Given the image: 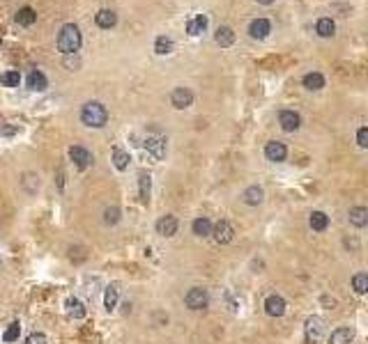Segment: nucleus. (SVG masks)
Here are the masks:
<instances>
[{"label": "nucleus", "instance_id": "obj_3", "mask_svg": "<svg viewBox=\"0 0 368 344\" xmlns=\"http://www.w3.org/2000/svg\"><path fill=\"white\" fill-rule=\"evenodd\" d=\"M209 303V294L203 287H191L184 296V305L189 310H205Z\"/></svg>", "mask_w": 368, "mask_h": 344}, {"label": "nucleus", "instance_id": "obj_22", "mask_svg": "<svg viewBox=\"0 0 368 344\" xmlns=\"http://www.w3.org/2000/svg\"><path fill=\"white\" fill-rule=\"evenodd\" d=\"M143 145H145V149L150 151L152 159L161 161V159L166 156V142H164V140H159V138H147Z\"/></svg>", "mask_w": 368, "mask_h": 344}, {"label": "nucleus", "instance_id": "obj_18", "mask_svg": "<svg viewBox=\"0 0 368 344\" xmlns=\"http://www.w3.org/2000/svg\"><path fill=\"white\" fill-rule=\"evenodd\" d=\"M347 220H350L352 227H366L368 225V209L366 206H352L350 211H347Z\"/></svg>", "mask_w": 368, "mask_h": 344}, {"label": "nucleus", "instance_id": "obj_24", "mask_svg": "<svg viewBox=\"0 0 368 344\" xmlns=\"http://www.w3.org/2000/svg\"><path fill=\"white\" fill-rule=\"evenodd\" d=\"M14 21H16L19 26H23V28H30L32 23L37 21V14H35V9L32 7H21L16 14H14Z\"/></svg>", "mask_w": 368, "mask_h": 344}, {"label": "nucleus", "instance_id": "obj_1", "mask_svg": "<svg viewBox=\"0 0 368 344\" xmlns=\"http://www.w3.org/2000/svg\"><path fill=\"white\" fill-rule=\"evenodd\" d=\"M81 122L85 126H90V129H101L109 122V110L99 101H87L81 108Z\"/></svg>", "mask_w": 368, "mask_h": 344}, {"label": "nucleus", "instance_id": "obj_28", "mask_svg": "<svg viewBox=\"0 0 368 344\" xmlns=\"http://www.w3.org/2000/svg\"><path fill=\"white\" fill-rule=\"evenodd\" d=\"M150 188H152L150 172H141L138 175V190H141V200H143L145 204L150 202Z\"/></svg>", "mask_w": 368, "mask_h": 344}, {"label": "nucleus", "instance_id": "obj_5", "mask_svg": "<svg viewBox=\"0 0 368 344\" xmlns=\"http://www.w3.org/2000/svg\"><path fill=\"white\" fill-rule=\"evenodd\" d=\"M278 124H281V129L286 133H294V131L302 129V115L297 110H292V108H286V110L278 112Z\"/></svg>", "mask_w": 368, "mask_h": 344}, {"label": "nucleus", "instance_id": "obj_15", "mask_svg": "<svg viewBox=\"0 0 368 344\" xmlns=\"http://www.w3.org/2000/svg\"><path fill=\"white\" fill-rule=\"evenodd\" d=\"M352 340H355V328L341 326V328H336V331L329 335L327 344H352Z\"/></svg>", "mask_w": 368, "mask_h": 344}, {"label": "nucleus", "instance_id": "obj_17", "mask_svg": "<svg viewBox=\"0 0 368 344\" xmlns=\"http://www.w3.org/2000/svg\"><path fill=\"white\" fill-rule=\"evenodd\" d=\"M212 227H214V223L207 218V216H198V218L191 223V232H194L196 237H200V239L209 237V234H212Z\"/></svg>", "mask_w": 368, "mask_h": 344}, {"label": "nucleus", "instance_id": "obj_29", "mask_svg": "<svg viewBox=\"0 0 368 344\" xmlns=\"http://www.w3.org/2000/svg\"><path fill=\"white\" fill-rule=\"evenodd\" d=\"M173 48H175L173 39L166 37V34H161V37H156V39H154V51L159 53V55H168V53L173 51Z\"/></svg>", "mask_w": 368, "mask_h": 344}, {"label": "nucleus", "instance_id": "obj_8", "mask_svg": "<svg viewBox=\"0 0 368 344\" xmlns=\"http://www.w3.org/2000/svg\"><path fill=\"white\" fill-rule=\"evenodd\" d=\"M212 237H214V241H217L219 245H228L230 241L235 239V230H233V225H230L228 220H219V223L212 227Z\"/></svg>", "mask_w": 368, "mask_h": 344}, {"label": "nucleus", "instance_id": "obj_10", "mask_svg": "<svg viewBox=\"0 0 368 344\" xmlns=\"http://www.w3.org/2000/svg\"><path fill=\"white\" fill-rule=\"evenodd\" d=\"M286 298L278 296V294H269L267 298H265V312L269 314V317H283L286 314Z\"/></svg>", "mask_w": 368, "mask_h": 344}, {"label": "nucleus", "instance_id": "obj_13", "mask_svg": "<svg viewBox=\"0 0 368 344\" xmlns=\"http://www.w3.org/2000/svg\"><path fill=\"white\" fill-rule=\"evenodd\" d=\"M316 34L322 39H331L336 34V21L331 16H320L316 23Z\"/></svg>", "mask_w": 368, "mask_h": 344}, {"label": "nucleus", "instance_id": "obj_19", "mask_svg": "<svg viewBox=\"0 0 368 344\" xmlns=\"http://www.w3.org/2000/svg\"><path fill=\"white\" fill-rule=\"evenodd\" d=\"M117 301H120V284L117 282H111L109 287L104 289V308L113 312L117 308Z\"/></svg>", "mask_w": 368, "mask_h": 344}, {"label": "nucleus", "instance_id": "obj_21", "mask_svg": "<svg viewBox=\"0 0 368 344\" xmlns=\"http://www.w3.org/2000/svg\"><path fill=\"white\" fill-rule=\"evenodd\" d=\"M65 310H67V314H69L72 319H83L85 317V303L81 301V298H76V296H69L65 301Z\"/></svg>", "mask_w": 368, "mask_h": 344}, {"label": "nucleus", "instance_id": "obj_9", "mask_svg": "<svg viewBox=\"0 0 368 344\" xmlns=\"http://www.w3.org/2000/svg\"><path fill=\"white\" fill-rule=\"evenodd\" d=\"M69 159L74 161V165H76L78 170L90 168V163H92V154L81 145H72L69 147Z\"/></svg>", "mask_w": 368, "mask_h": 344}, {"label": "nucleus", "instance_id": "obj_25", "mask_svg": "<svg viewBox=\"0 0 368 344\" xmlns=\"http://www.w3.org/2000/svg\"><path fill=\"white\" fill-rule=\"evenodd\" d=\"M214 39H217V44H219V46H223V48L233 46V44H235V32H233V28H230V26H221L219 30L214 32Z\"/></svg>", "mask_w": 368, "mask_h": 344}, {"label": "nucleus", "instance_id": "obj_20", "mask_svg": "<svg viewBox=\"0 0 368 344\" xmlns=\"http://www.w3.org/2000/svg\"><path fill=\"white\" fill-rule=\"evenodd\" d=\"M26 85L30 87V90H35V92H42V90H46L48 87V81H46V76H44V71L32 69V71L28 73V78H26Z\"/></svg>", "mask_w": 368, "mask_h": 344}, {"label": "nucleus", "instance_id": "obj_2", "mask_svg": "<svg viewBox=\"0 0 368 344\" xmlns=\"http://www.w3.org/2000/svg\"><path fill=\"white\" fill-rule=\"evenodd\" d=\"M81 44H83V37H81L78 26L65 23V26L60 28V32H58V51L65 53V55H74V53L81 48Z\"/></svg>", "mask_w": 368, "mask_h": 344}, {"label": "nucleus", "instance_id": "obj_6", "mask_svg": "<svg viewBox=\"0 0 368 344\" xmlns=\"http://www.w3.org/2000/svg\"><path fill=\"white\" fill-rule=\"evenodd\" d=\"M265 159L272 161V163H283L288 159V147L286 142H278V140H272L265 145Z\"/></svg>", "mask_w": 368, "mask_h": 344}, {"label": "nucleus", "instance_id": "obj_36", "mask_svg": "<svg viewBox=\"0 0 368 344\" xmlns=\"http://www.w3.org/2000/svg\"><path fill=\"white\" fill-rule=\"evenodd\" d=\"M26 344H48V340L44 333H30V335L26 337Z\"/></svg>", "mask_w": 368, "mask_h": 344}, {"label": "nucleus", "instance_id": "obj_38", "mask_svg": "<svg viewBox=\"0 0 368 344\" xmlns=\"http://www.w3.org/2000/svg\"><path fill=\"white\" fill-rule=\"evenodd\" d=\"M258 5H274V0H256Z\"/></svg>", "mask_w": 368, "mask_h": 344}, {"label": "nucleus", "instance_id": "obj_27", "mask_svg": "<svg viewBox=\"0 0 368 344\" xmlns=\"http://www.w3.org/2000/svg\"><path fill=\"white\" fill-rule=\"evenodd\" d=\"M205 28H207V16H205V14H198L196 18H191V21L186 23V34L196 37V34L205 32Z\"/></svg>", "mask_w": 368, "mask_h": 344}, {"label": "nucleus", "instance_id": "obj_16", "mask_svg": "<svg viewBox=\"0 0 368 344\" xmlns=\"http://www.w3.org/2000/svg\"><path fill=\"white\" fill-rule=\"evenodd\" d=\"M325 83L327 81H325V76H322L320 71H308L306 76L302 78V85L306 87L308 92H320L322 87H325Z\"/></svg>", "mask_w": 368, "mask_h": 344}, {"label": "nucleus", "instance_id": "obj_12", "mask_svg": "<svg viewBox=\"0 0 368 344\" xmlns=\"http://www.w3.org/2000/svg\"><path fill=\"white\" fill-rule=\"evenodd\" d=\"M269 32H272L269 18H253L251 26H249V34H251L253 39H267Z\"/></svg>", "mask_w": 368, "mask_h": 344}, {"label": "nucleus", "instance_id": "obj_37", "mask_svg": "<svg viewBox=\"0 0 368 344\" xmlns=\"http://www.w3.org/2000/svg\"><path fill=\"white\" fill-rule=\"evenodd\" d=\"M345 245H347V248H352V250H357V248H359V241H357V239H345Z\"/></svg>", "mask_w": 368, "mask_h": 344}, {"label": "nucleus", "instance_id": "obj_14", "mask_svg": "<svg viewBox=\"0 0 368 344\" xmlns=\"http://www.w3.org/2000/svg\"><path fill=\"white\" fill-rule=\"evenodd\" d=\"M308 227L318 234L327 232V227H329V216H327L325 211H311V216H308Z\"/></svg>", "mask_w": 368, "mask_h": 344}, {"label": "nucleus", "instance_id": "obj_35", "mask_svg": "<svg viewBox=\"0 0 368 344\" xmlns=\"http://www.w3.org/2000/svg\"><path fill=\"white\" fill-rule=\"evenodd\" d=\"M357 145H359L361 149H368V126H361V129L357 131Z\"/></svg>", "mask_w": 368, "mask_h": 344}, {"label": "nucleus", "instance_id": "obj_34", "mask_svg": "<svg viewBox=\"0 0 368 344\" xmlns=\"http://www.w3.org/2000/svg\"><path fill=\"white\" fill-rule=\"evenodd\" d=\"M120 216H122L120 206H109V209H104V223L106 225H117L120 223Z\"/></svg>", "mask_w": 368, "mask_h": 344}, {"label": "nucleus", "instance_id": "obj_26", "mask_svg": "<svg viewBox=\"0 0 368 344\" xmlns=\"http://www.w3.org/2000/svg\"><path fill=\"white\" fill-rule=\"evenodd\" d=\"M95 23L99 28H104V30H109V28H113L117 23V16H115V12H111V9H101V12H97Z\"/></svg>", "mask_w": 368, "mask_h": 344}, {"label": "nucleus", "instance_id": "obj_33", "mask_svg": "<svg viewBox=\"0 0 368 344\" xmlns=\"http://www.w3.org/2000/svg\"><path fill=\"white\" fill-rule=\"evenodd\" d=\"M0 83H3L5 87H16L19 83H21V73H19L16 69H9V71H5L3 76H0Z\"/></svg>", "mask_w": 368, "mask_h": 344}, {"label": "nucleus", "instance_id": "obj_23", "mask_svg": "<svg viewBox=\"0 0 368 344\" xmlns=\"http://www.w3.org/2000/svg\"><path fill=\"white\" fill-rule=\"evenodd\" d=\"M242 200H244V204H249V206H258V204H262V200H265V190L260 188V186H249L242 193Z\"/></svg>", "mask_w": 368, "mask_h": 344}, {"label": "nucleus", "instance_id": "obj_31", "mask_svg": "<svg viewBox=\"0 0 368 344\" xmlns=\"http://www.w3.org/2000/svg\"><path fill=\"white\" fill-rule=\"evenodd\" d=\"M113 165H115L117 170H127L129 168V154H127L125 149H113Z\"/></svg>", "mask_w": 368, "mask_h": 344}, {"label": "nucleus", "instance_id": "obj_30", "mask_svg": "<svg viewBox=\"0 0 368 344\" xmlns=\"http://www.w3.org/2000/svg\"><path fill=\"white\" fill-rule=\"evenodd\" d=\"M19 335H21V323H19V321H12L7 328H5V333H3V342L12 344V342H16V340H19Z\"/></svg>", "mask_w": 368, "mask_h": 344}, {"label": "nucleus", "instance_id": "obj_7", "mask_svg": "<svg viewBox=\"0 0 368 344\" xmlns=\"http://www.w3.org/2000/svg\"><path fill=\"white\" fill-rule=\"evenodd\" d=\"M156 232L161 234V237H166V239H170V237H175L178 234V227H180V220L175 218L173 214H166V216H161L159 220H156Z\"/></svg>", "mask_w": 368, "mask_h": 344}, {"label": "nucleus", "instance_id": "obj_32", "mask_svg": "<svg viewBox=\"0 0 368 344\" xmlns=\"http://www.w3.org/2000/svg\"><path fill=\"white\" fill-rule=\"evenodd\" d=\"M352 289H355L357 294H368V273L352 275Z\"/></svg>", "mask_w": 368, "mask_h": 344}, {"label": "nucleus", "instance_id": "obj_4", "mask_svg": "<svg viewBox=\"0 0 368 344\" xmlns=\"http://www.w3.org/2000/svg\"><path fill=\"white\" fill-rule=\"evenodd\" d=\"M325 319L322 317H308L306 319V326H304V331H306V342L308 344H318L322 340V335H325Z\"/></svg>", "mask_w": 368, "mask_h": 344}, {"label": "nucleus", "instance_id": "obj_11", "mask_svg": "<svg viewBox=\"0 0 368 344\" xmlns=\"http://www.w3.org/2000/svg\"><path fill=\"white\" fill-rule=\"evenodd\" d=\"M170 103H173V108H178V110H184V108H189L191 103H194V92H191L189 87H175L173 94H170Z\"/></svg>", "mask_w": 368, "mask_h": 344}]
</instances>
